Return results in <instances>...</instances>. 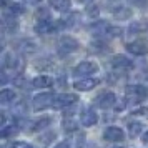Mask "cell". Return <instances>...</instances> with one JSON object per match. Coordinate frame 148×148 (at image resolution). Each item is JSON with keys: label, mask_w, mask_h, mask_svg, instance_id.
Here are the masks:
<instances>
[{"label": "cell", "mask_w": 148, "mask_h": 148, "mask_svg": "<svg viewBox=\"0 0 148 148\" xmlns=\"http://www.w3.org/2000/svg\"><path fill=\"white\" fill-rule=\"evenodd\" d=\"M97 72H98L97 63H93V62H82V63H78L73 68V77L77 80L78 78H87V77L97 73Z\"/></svg>", "instance_id": "1"}, {"label": "cell", "mask_w": 148, "mask_h": 148, "mask_svg": "<svg viewBox=\"0 0 148 148\" xmlns=\"http://www.w3.org/2000/svg\"><path fill=\"white\" fill-rule=\"evenodd\" d=\"M77 48H78V42L75 40L73 37H70V35L62 37L58 40V45H57V50H58L60 55H70V53H73Z\"/></svg>", "instance_id": "2"}, {"label": "cell", "mask_w": 148, "mask_h": 148, "mask_svg": "<svg viewBox=\"0 0 148 148\" xmlns=\"http://www.w3.org/2000/svg\"><path fill=\"white\" fill-rule=\"evenodd\" d=\"M78 101V97L73 93H62V95H57L53 100V105L52 107L55 108V110H62V108H68L72 107V105H75Z\"/></svg>", "instance_id": "3"}, {"label": "cell", "mask_w": 148, "mask_h": 148, "mask_svg": "<svg viewBox=\"0 0 148 148\" xmlns=\"http://www.w3.org/2000/svg\"><path fill=\"white\" fill-rule=\"evenodd\" d=\"M53 100L55 97L53 93H40L37 95L34 98V101H32V105H34V110H37V112H40V110H45V108H50L52 105H53Z\"/></svg>", "instance_id": "4"}, {"label": "cell", "mask_w": 148, "mask_h": 148, "mask_svg": "<svg viewBox=\"0 0 148 148\" xmlns=\"http://www.w3.org/2000/svg\"><path fill=\"white\" fill-rule=\"evenodd\" d=\"M95 103H97V107L98 108L108 110V108H112L115 103H116V97H115L113 92H103V93H100L98 97H97Z\"/></svg>", "instance_id": "5"}, {"label": "cell", "mask_w": 148, "mask_h": 148, "mask_svg": "<svg viewBox=\"0 0 148 148\" xmlns=\"http://www.w3.org/2000/svg\"><path fill=\"white\" fill-rule=\"evenodd\" d=\"M127 95L130 98H133L135 101H140V100H143V98L148 97V90H147V87H143V85H128Z\"/></svg>", "instance_id": "6"}, {"label": "cell", "mask_w": 148, "mask_h": 148, "mask_svg": "<svg viewBox=\"0 0 148 148\" xmlns=\"http://www.w3.org/2000/svg\"><path fill=\"white\" fill-rule=\"evenodd\" d=\"M127 52L132 55H136V57H143V55L148 53V47H147V43L141 40L130 42V43H127Z\"/></svg>", "instance_id": "7"}, {"label": "cell", "mask_w": 148, "mask_h": 148, "mask_svg": "<svg viewBox=\"0 0 148 148\" xmlns=\"http://www.w3.org/2000/svg\"><path fill=\"white\" fill-rule=\"evenodd\" d=\"M98 121V113L95 112L93 108H85L80 115V123L83 127H93L95 123Z\"/></svg>", "instance_id": "8"}, {"label": "cell", "mask_w": 148, "mask_h": 148, "mask_svg": "<svg viewBox=\"0 0 148 148\" xmlns=\"http://www.w3.org/2000/svg\"><path fill=\"white\" fill-rule=\"evenodd\" d=\"M103 138L107 141H113V143H118L125 138V135H123V130L118 127H108L105 128V132H103Z\"/></svg>", "instance_id": "9"}, {"label": "cell", "mask_w": 148, "mask_h": 148, "mask_svg": "<svg viewBox=\"0 0 148 148\" xmlns=\"http://www.w3.org/2000/svg\"><path fill=\"white\" fill-rule=\"evenodd\" d=\"M98 83H100V80L87 77V78H78V80L73 83V87L77 88V90H80V92H88V90L95 88L97 85H98Z\"/></svg>", "instance_id": "10"}, {"label": "cell", "mask_w": 148, "mask_h": 148, "mask_svg": "<svg viewBox=\"0 0 148 148\" xmlns=\"http://www.w3.org/2000/svg\"><path fill=\"white\" fill-rule=\"evenodd\" d=\"M85 140H87V136H85V133L83 132H77V133L70 135L67 140V145L68 148H83V145H85Z\"/></svg>", "instance_id": "11"}, {"label": "cell", "mask_w": 148, "mask_h": 148, "mask_svg": "<svg viewBox=\"0 0 148 148\" xmlns=\"http://www.w3.org/2000/svg\"><path fill=\"white\" fill-rule=\"evenodd\" d=\"M132 60L125 57V55H116L113 57V60H112V67L113 68H118V70H130L132 68Z\"/></svg>", "instance_id": "12"}, {"label": "cell", "mask_w": 148, "mask_h": 148, "mask_svg": "<svg viewBox=\"0 0 148 148\" xmlns=\"http://www.w3.org/2000/svg\"><path fill=\"white\" fill-rule=\"evenodd\" d=\"M35 30H37V34L45 35V34H52L55 30V27H53V23L50 22V18H40L35 23Z\"/></svg>", "instance_id": "13"}, {"label": "cell", "mask_w": 148, "mask_h": 148, "mask_svg": "<svg viewBox=\"0 0 148 148\" xmlns=\"http://www.w3.org/2000/svg\"><path fill=\"white\" fill-rule=\"evenodd\" d=\"M50 125V118L48 116H42V118H35V120L30 121V130L32 132H38V130H43L45 127Z\"/></svg>", "instance_id": "14"}, {"label": "cell", "mask_w": 148, "mask_h": 148, "mask_svg": "<svg viewBox=\"0 0 148 148\" xmlns=\"http://www.w3.org/2000/svg\"><path fill=\"white\" fill-rule=\"evenodd\" d=\"M50 7L55 8L57 12H68L72 7L70 0H50Z\"/></svg>", "instance_id": "15"}, {"label": "cell", "mask_w": 148, "mask_h": 148, "mask_svg": "<svg viewBox=\"0 0 148 148\" xmlns=\"http://www.w3.org/2000/svg\"><path fill=\"white\" fill-rule=\"evenodd\" d=\"M52 85H53V78H50L47 75H40V77L34 78V87L37 88H50Z\"/></svg>", "instance_id": "16"}, {"label": "cell", "mask_w": 148, "mask_h": 148, "mask_svg": "<svg viewBox=\"0 0 148 148\" xmlns=\"http://www.w3.org/2000/svg\"><path fill=\"white\" fill-rule=\"evenodd\" d=\"M145 130V125L141 123V121H130L128 123V133H130V136L132 138H135V136H138V135H141V132Z\"/></svg>", "instance_id": "17"}, {"label": "cell", "mask_w": 148, "mask_h": 148, "mask_svg": "<svg viewBox=\"0 0 148 148\" xmlns=\"http://www.w3.org/2000/svg\"><path fill=\"white\" fill-rule=\"evenodd\" d=\"M15 100V92L14 90H10V88H3L2 92H0V101L5 105V103H10V101Z\"/></svg>", "instance_id": "18"}, {"label": "cell", "mask_w": 148, "mask_h": 148, "mask_svg": "<svg viewBox=\"0 0 148 148\" xmlns=\"http://www.w3.org/2000/svg\"><path fill=\"white\" fill-rule=\"evenodd\" d=\"M113 15L116 17V18H120V20H127V18H130L132 12H130V8L120 7V8H115L113 10Z\"/></svg>", "instance_id": "19"}, {"label": "cell", "mask_w": 148, "mask_h": 148, "mask_svg": "<svg viewBox=\"0 0 148 148\" xmlns=\"http://www.w3.org/2000/svg\"><path fill=\"white\" fill-rule=\"evenodd\" d=\"M8 10H10V14L8 15H14V17H17V15H22L23 14V5H20V3H12L10 7H8Z\"/></svg>", "instance_id": "20"}, {"label": "cell", "mask_w": 148, "mask_h": 148, "mask_svg": "<svg viewBox=\"0 0 148 148\" xmlns=\"http://www.w3.org/2000/svg\"><path fill=\"white\" fill-rule=\"evenodd\" d=\"M18 132V127H15V125H10V127H3L2 128V138H7V136H10V135H14Z\"/></svg>", "instance_id": "21"}, {"label": "cell", "mask_w": 148, "mask_h": 148, "mask_svg": "<svg viewBox=\"0 0 148 148\" xmlns=\"http://www.w3.org/2000/svg\"><path fill=\"white\" fill-rule=\"evenodd\" d=\"M128 2L135 7H147L148 5V0H128Z\"/></svg>", "instance_id": "22"}, {"label": "cell", "mask_w": 148, "mask_h": 148, "mask_svg": "<svg viewBox=\"0 0 148 148\" xmlns=\"http://www.w3.org/2000/svg\"><path fill=\"white\" fill-rule=\"evenodd\" d=\"M14 148H34L30 143H27V141H17L14 145Z\"/></svg>", "instance_id": "23"}, {"label": "cell", "mask_w": 148, "mask_h": 148, "mask_svg": "<svg viewBox=\"0 0 148 148\" xmlns=\"http://www.w3.org/2000/svg\"><path fill=\"white\" fill-rule=\"evenodd\" d=\"M70 121L72 120H65L63 121V128H65V130H75V128H77V125H75V123H70Z\"/></svg>", "instance_id": "24"}, {"label": "cell", "mask_w": 148, "mask_h": 148, "mask_svg": "<svg viewBox=\"0 0 148 148\" xmlns=\"http://www.w3.org/2000/svg\"><path fill=\"white\" fill-rule=\"evenodd\" d=\"M23 2H27L28 5H38L42 0H23Z\"/></svg>", "instance_id": "25"}, {"label": "cell", "mask_w": 148, "mask_h": 148, "mask_svg": "<svg viewBox=\"0 0 148 148\" xmlns=\"http://www.w3.org/2000/svg\"><path fill=\"white\" fill-rule=\"evenodd\" d=\"M141 141H143V145H147V147H148V132L141 136Z\"/></svg>", "instance_id": "26"}, {"label": "cell", "mask_w": 148, "mask_h": 148, "mask_svg": "<svg viewBox=\"0 0 148 148\" xmlns=\"http://www.w3.org/2000/svg\"><path fill=\"white\" fill-rule=\"evenodd\" d=\"M55 148H68V145H67V141H63V143H58Z\"/></svg>", "instance_id": "27"}, {"label": "cell", "mask_w": 148, "mask_h": 148, "mask_svg": "<svg viewBox=\"0 0 148 148\" xmlns=\"http://www.w3.org/2000/svg\"><path fill=\"white\" fill-rule=\"evenodd\" d=\"M78 2H80V3H92L93 0H78Z\"/></svg>", "instance_id": "28"}, {"label": "cell", "mask_w": 148, "mask_h": 148, "mask_svg": "<svg viewBox=\"0 0 148 148\" xmlns=\"http://www.w3.org/2000/svg\"><path fill=\"white\" fill-rule=\"evenodd\" d=\"M113 148H123V147H113Z\"/></svg>", "instance_id": "29"}]
</instances>
